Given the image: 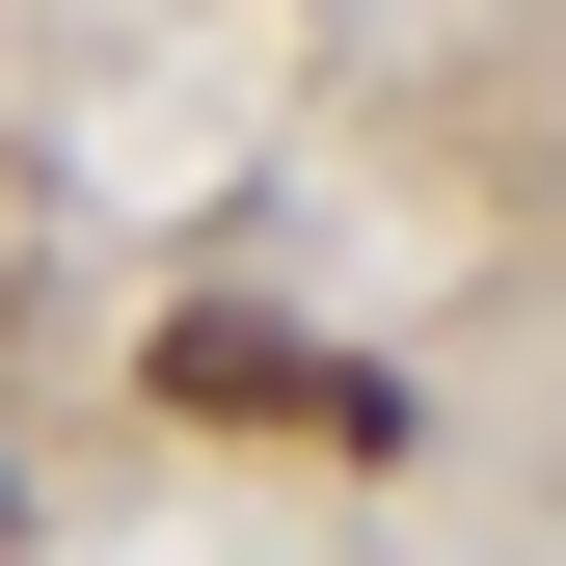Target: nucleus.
<instances>
[{
	"instance_id": "obj_1",
	"label": "nucleus",
	"mask_w": 566,
	"mask_h": 566,
	"mask_svg": "<svg viewBox=\"0 0 566 566\" xmlns=\"http://www.w3.org/2000/svg\"><path fill=\"white\" fill-rule=\"evenodd\" d=\"M163 405H189V432H297V459H405V378H378V350H297L243 297L163 324Z\"/></svg>"
}]
</instances>
